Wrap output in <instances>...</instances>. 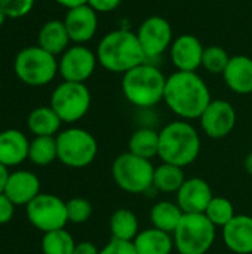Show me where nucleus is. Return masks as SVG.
Returning a JSON list of instances; mask_svg holds the SVG:
<instances>
[{"mask_svg":"<svg viewBox=\"0 0 252 254\" xmlns=\"http://www.w3.org/2000/svg\"><path fill=\"white\" fill-rule=\"evenodd\" d=\"M163 101L183 121L199 119L212 101L208 85L196 71H175L166 77Z\"/></svg>","mask_w":252,"mask_h":254,"instance_id":"obj_1","label":"nucleus"},{"mask_svg":"<svg viewBox=\"0 0 252 254\" xmlns=\"http://www.w3.org/2000/svg\"><path fill=\"white\" fill-rule=\"evenodd\" d=\"M97 60L110 73L125 74L147 61L137 33L119 28L107 33L98 43Z\"/></svg>","mask_w":252,"mask_h":254,"instance_id":"obj_2","label":"nucleus"},{"mask_svg":"<svg viewBox=\"0 0 252 254\" xmlns=\"http://www.w3.org/2000/svg\"><path fill=\"white\" fill-rule=\"evenodd\" d=\"M201 135L189 121H174L159 131V155L165 164L177 167L192 165L201 155Z\"/></svg>","mask_w":252,"mask_h":254,"instance_id":"obj_3","label":"nucleus"},{"mask_svg":"<svg viewBox=\"0 0 252 254\" xmlns=\"http://www.w3.org/2000/svg\"><path fill=\"white\" fill-rule=\"evenodd\" d=\"M165 86V74L147 61L126 71L122 77V92L125 98L140 109H150L163 101Z\"/></svg>","mask_w":252,"mask_h":254,"instance_id":"obj_4","label":"nucleus"},{"mask_svg":"<svg viewBox=\"0 0 252 254\" xmlns=\"http://www.w3.org/2000/svg\"><path fill=\"white\" fill-rule=\"evenodd\" d=\"M154 168L151 161L125 152L113 161L111 176L119 189L132 195H140L153 189Z\"/></svg>","mask_w":252,"mask_h":254,"instance_id":"obj_5","label":"nucleus"},{"mask_svg":"<svg viewBox=\"0 0 252 254\" xmlns=\"http://www.w3.org/2000/svg\"><path fill=\"white\" fill-rule=\"evenodd\" d=\"M180 254H206L217 238V228L202 214H184L172 234Z\"/></svg>","mask_w":252,"mask_h":254,"instance_id":"obj_6","label":"nucleus"},{"mask_svg":"<svg viewBox=\"0 0 252 254\" xmlns=\"http://www.w3.org/2000/svg\"><path fill=\"white\" fill-rule=\"evenodd\" d=\"M16 77L28 86H43L52 82L58 73L55 55L37 46H28L18 52L13 61Z\"/></svg>","mask_w":252,"mask_h":254,"instance_id":"obj_7","label":"nucleus"},{"mask_svg":"<svg viewBox=\"0 0 252 254\" xmlns=\"http://www.w3.org/2000/svg\"><path fill=\"white\" fill-rule=\"evenodd\" d=\"M58 161L70 168H85L98 155L95 137L83 128H68L56 134Z\"/></svg>","mask_w":252,"mask_h":254,"instance_id":"obj_8","label":"nucleus"},{"mask_svg":"<svg viewBox=\"0 0 252 254\" xmlns=\"http://www.w3.org/2000/svg\"><path fill=\"white\" fill-rule=\"evenodd\" d=\"M91 92L85 83L62 82L50 95V107L62 122L73 124L85 118L91 109Z\"/></svg>","mask_w":252,"mask_h":254,"instance_id":"obj_9","label":"nucleus"},{"mask_svg":"<svg viewBox=\"0 0 252 254\" xmlns=\"http://www.w3.org/2000/svg\"><path fill=\"white\" fill-rule=\"evenodd\" d=\"M28 222L43 234L64 229L68 223L65 202L52 193H39L28 205H25Z\"/></svg>","mask_w":252,"mask_h":254,"instance_id":"obj_10","label":"nucleus"},{"mask_svg":"<svg viewBox=\"0 0 252 254\" xmlns=\"http://www.w3.org/2000/svg\"><path fill=\"white\" fill-rule=\"evenodd\" d=\"M137 37L146 54V58L154 60L171 48L172 27L163 16H149L140 24Z\"/></svg>","mask_w":252,"mask_h":254,"instance_id":"obj_11","label":"nucleus"},{"mask_svg":"<svg viewBox=\"0 0 252 254\" xmlns=\"http://www.w3.org/2000/svg\"><path fill=\"white\" fill-rule=\"evenodd\" d=\"M97 54L85 45L70 46L58 61V73L65 82L85 83L95 71Z\"/></svg>","mask_w":252,"mask_h":254,"instance_id":"obj_12","label":"nucleus"},{"mask_svg":"<svg viewBox=\"0 0 252 254\" xmlns=\"http://www.w3.org/2000/svg\"><path fill=\"white\" fill-rule=\"evenodd\" d=\"M236 119L235 107L226 100H212L199 118L202 131L214 140L227 137L235 129Z\"/></svg>","mask_w":252,"mask_h":254,"instance_id":"obj_13","label":"nucleus"},{"mask_svg":"<svg viewBox=\"0 0 252 254\" xmlns=\"http://www.w3.org/2000/svg\"><path fill=\"white\" fill-rule=\"evenodd\" d=\"M214 198L209 183L201 177L186 179L180 190L175 193V202L184 214H202Z\"/></svg>","mask_w":252,"mask_h":254,"instance_id":"obj_14","label":"nucleus"},{"mask_svg":"<svg viewBox=\"0 0 252 254\" xmlns=\"http://www.w3.org/2000/svg\"><path fill=\"white\" fill-rule=\"evenodd\" d=\"M64 24L70 40L74 45H85L98 30V13L89 4H82L67 10Z\"/></svg>","mask_w":252,"mask_h":254,"instance_id":"obj_15","label":"nucleus"},{"mask_svg":"<svg viewBox=\"0 0 252 254\" xmlns=\"http://www.w3.org/2000/svg\"><path fill=\"white\" fill-rule=\"evenodd\" d=\"M203 51L201 40L193 34H181L169 48L172 64L178 71H196L202 65Z\"/></svg>","mask_w":252,"mask_h":254,"instance_id":"obj_16","label":"nucleus"},{"mask_svg":"<svg viewBox=\"0 0 252 254\" xmlns=\"http://www.w3.org/2000/svg\"><path fill=\"white\" fill-rule=\"evenodd\" d=\"M224 246L235 254H252V217L236 214L221 228Z\"/></svg>","mask_w":252,"mask_h":254,"instance_id":"obj_17","label":"nucleus"},{"mask_svg":"<svg viewBox=\"0 0 252 254\" xmlns=\"http://www.w3.org/2000/svg\"><path fill=\"white\" fill-rule=\"evenodd\" d=\"M3 193L15 205H28L40 193V180L31 171H13L7 177Z\"/></svg>","mask_w":252,"mask_h":254,"instance_id":"obj_18","label":"nucleus"},{"mask_svg":"<svg viewBox=\"0 0 252 254\" xmlns=\"http://www.w3.org/2000/svg\"><path fill=\"white\" fill-rule=\"evenodd\" d=\"M223 77L230 91L241 95L252 94V58L247 55L232 57Z\"/></svg>","mask_w":252,"mask_h":254,"instance_id":"obj_19","label":"nucleus"},{"mask_svg":"<svg viewBox=\"0 0 252 254\" xmlns=\"http://www.w3.org/2000/svg\"><path fill=\"white\" fill-rule=\"evenodd\" d=\"M30 141L18 129H6L0 132V162L3 165L16 167L28 159Z\"/></svg>","mask_w":252,"mask_h":254,"instance_id":"obj_20","label":"nucleus"},{"mask_svg":"<svg viewBox=\"0 0 252 254\" xmlns=\"http://www.w3.org/2000/svg\"><path fill=\"white\" fill-rule=\"evenodd\" d=\"M70 36L67 33L64 21L50 19L45 22L37 36V45L52 55H62L70 46Z\"/></svg>","mask_w":252,"mask_h":254,"instance_id":"obj_21","label":"nucleus"},{"mask_svg":"<svg viewBox=\"0 0 252 254\" xmlns=\"http://www.w3.org/2000/svg\"><path fill=\"white\" fill-rule=\"evenodd\" d=\"M138 254H171L175 250L172 234L163 232L156 228L140 231L132 241Z\"/></svg>","mask_w":252,"mask_h":254,"instance_id":"obj_22","label":"nucleus"},{"mask_svg":"<svg viewBox=\"0 0 252 254\" xmlns=\"http://www.w3.org/2000/svg\"><path fill=\"white\" fill-rule=\"evenodd\" d=\"M62 121L50 106L34 109L27 119L28 129L36 137H53L58 134Z\"/></svg>","mask_w":252,"mask_h":254,"instance_id":"obj_23","label":"nucleus"},{"mask_svg":"<svg viewBox=\"0 0 252 254\" xmlns=\"http://www.w3.org/2000/svg\"><path fill=\"white\" fill-rule=\"evenodd\" d=\"M183 216V210L178 207L177 202L172 201H159L150 210V222L153 228L168 234H174Z\"/></svg>","mask_w":252,"mask_h":254,"instance_id":"obj_24","label":"nucleus"},{"mask_svg":"<svg viewBox=\"0 0 252 254\" xmlns=\"http://www.w3.org/2000/svg\"><path fill=\"white\" fill-rule=\"evenodd\" d=\"M111 238L120 240V241H129L132 243L135 237L140 234V222L134 211L128 208H119L116 210L108 222Z\"/></svg>","mask_w":252,"mask_h":254,"instance_id":"obj_25","label":"nucleus"},{"mask_svg":"<svg viewBox=\"0 0 252 254\" xmlns=\"http://www.w3.org/2000/svg\"><path fill=\"white\" fill-rule=\"evenodd\" d=\"M128 152L151 161L159 155V131L151 128L137 129L128 141Z\"/></svg>","mask_w":252,"mask_h":254,"instance_id":"obj_26","label":"nucleus"},{"mask_svg":"<svg viewBox=\"0 0 252 254\" xmlns=\"http://www.w3.org/2000/svg\"><path fill=\"white\" fill-rule=\"evenodd\" d=\"M184 182H186V176L181 167L162 162L154 168L153 189H156L157 192L177 193Z\"/></svg>","mask_w":252,"mask_h":254,"instance_id":"obj_27","label":"nucleus"},{"mask_svg":"<svg viewBox=\"0 0 252 254\" xmlns=\"http://www.w3.org/2000/svg\"><path fill=\"white\" fill-rule=\"evenodd\" d=\"M28 159L39 167H46L58 159V147L55 137H34L30 141Z\"/></svg>","mask_w":252,"mask_h":254,"instance_id":"obj_28","label":"nucleus"},{"mask_svg":"<svg viewBox=\"0 0 252 254\" xmlns=\"http://www.w3.org/2000/svg\"><path fill=\"white\" fill-rule=\"evenodd\" d=\"M76 241L65 229L50 231L43 234L42 252L43 254H73Z\"/></svg>","mask_w":252,"mask_h":254,"instance_id":"obj_29","label":"nucleus"},{"mask_svg":"<svg viewBox=\"0 0 252 254\" xmlns=\"http://www.w3.org/2000/svg\"><path fill=\"white\" fill-rule=\"evenodd\" d=\"M203 214L215 228H224L236 216L235 205L224 196H214Z\"/></svg>","mask_w":252,"mask_h":254,"instance_id":"obj_30","label":"nucleus"},{"mask_svg":"<svg viewBox=\"0 0 252 254\" xmlns=\"http://www.w3.org/2000/svg\"><path fill=\"white\" fill-rule=\"evenodd\" d=\"M230 58L232 57L227 54V51L223 46L211 45V46H206L203 51L202 67L212 74H223Z\"/></svg>","mask_w":252,"mask_h":254,"instance_id":"obj_31","label":"nucleus"},{"mask_svg":"<svg viewBox=\"0 0 252 254\" xmlns=\"http://www.w3.org/2000/svg\"><path fill=\"white\" fill-rule=\"evenodd\" d=\"M67 205V217L70 223L82 225L88 222L92 216V205L85 198H71L65 202Z\"/></svg>","mask_w":252,"mask_h":254,"instance_id":"obj_32","label":"nucleus"},{"mask_svg":"<svg viewBox=\"0 0 252 254\" xmlns=\"http://www.w3.org/2000/svg\"><path fill=\"white\" fill-rule=\"evenodd\" d=\"M36 0H0V9L7 18H22L34 7Z\"/></svg>","mask_w":252,"mask_h":254,"instance_id":"obj_33","label":"nucleus"},{"mask_svg":"<svg viewBox=\"0 0 252 254\" xmlns=\"http://www.w3.org/2000/svg\"><path fill=\"white\" fill-rule=\"evenodd\" d=\"M100 254H138L134 243L129 241H120V240H114L111 238L108 244H105L101 250Z\"/></svg>","mask_w":252,"mask_h":254,"instance_id":"obj_34","label":"nucleus"},{"mask_svg":"<svg viewBox=\"0 0 252 254\" xmlns=\"http://www.w3.org/2000/svg\"><path fill=\"white\" fill-rule=\"evenodd\" d=\"M15 213V204L4 195L0 193V225H6L12 220Z\"/></svg>","mask_w":252,"mask_h":254,"instance_id":"obj_35","label":"nucleus"},{"mask_svg":"<svg viewBox=\"0 0 252 254\" xmlns=\"http://www.w3.org/2000/svg\"><path fill=\"white\" fill-rule=\"evenodd\" d=\"M122 0H88V4L97 12V13H107L113 12L119 7Z\"/></svg>","mask_w":252,"mask_h":254,"instance_id":"obj_36","label":"nucleus"},{"mask_svg":"<svg viewBox=\"0 0 252 254\" xmlns=\"http://www.w3.org/2000/svg\"><path fill=\"white\" fill-rule=\"evenodd\" d=\"M73 254H100V249L91 241H82L76 243Z\"/></svg>","mask_w":252,"mask_h":254,"instance_id":"obj_37","label":"nucleus"},{"mask_svg":"<svg viewBox=\"0 0 252 254\" xmlns=\"http://www.w3.org/2000/svg\"><path fill=\"white\" fill-rule=\"evenodd\" d=\"M58 4L67 7L68 9H73V7H77V6H82V4H88V0H55Z\"/></svg>","mask_w":252,"mask_h":254,"instance_id":"obj_38","label":"nucleus"},{"mask_svg":"<svg viewBox=\"0 0 252 254\" xmlns=\"http://www.w3.org/2000/svg\"><path fill=\"white\" fill-rule=\"evenodd\" d=\"M9 174L10 173L7 171V167L0 162V193H3V190H4V186H6Z\"/></svg>","mask_w":252,"mask_h":254,"instance_id":"obj_39","label":"nucleus"},{"mask_svg":"<svg viewBox=\"0 0 252 254\" xmlns=\"http://www.w3.org/2000/svg\"><path fill=\"white\" fill-rule=\"evenodd\" d=\"M244 168H245V171L252 176V153L250 155H247V158H245V161H244Z\"/></svg>","mask_w":252,"mask_h":254,"instance_id":"obj_40","label":"nucleus"},{"mask_svg":"<svg viewBox=\"0 0 252 254\" xmlns=\"http://www.w3.org/2000/svg\"><path fill=\"white\" fill-rule=\"evenodd\" d=\"M6 18H7V16H6V13H4V12H3V10L0 9V27H1L3 24H4Z\"/></svg>","mask_w":252,"mask_h":254,"instance_id":"obj_41","label":"nucleus"}]
</instances>
